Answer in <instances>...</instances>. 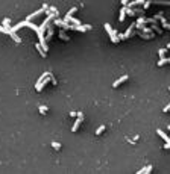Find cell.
<instances>
[{
	"label": "cell",
	"instance_id": "obj_14",
	"mask_svg": "<svg viewBox=\"0 0 170 174\" xmlns=\"http://www.w3.org/2000/svg\"><path fill=\"white\" fill-rule=\"evenodd\" d=\"M150 29H152V30H155L158 35H163V33H164V32H163V29H159V27L156 26V23H153L152 26H150Z\"/></svg>",
	"mask_w": 170,
	"mask_h": 174
},
{
	"label": "cell",
	"instance_id": "obj_15",
	"mask_svg": "<svg viewBox=\"0 0 170 174\" xmlns=\"http://www.w3.org/2000/svg\"><path fill=\"white\" fill-rule=\"evenodd\" d=\"M38 111H40V114L46 115V114H47V111H49V108H47V106H44V105H40V106H38Z\"/></svg>",
	"mask_w": 170,
	"mask_h": 174
},
{
	"label": "cell",
	"instance_id": "obj_23",
	"mask_svg": "<svg viewBox=\"0 0 170 174\" xmlns=\"http://www.w3.org/2000/svg\"><path fill=\"white\" fill-rule=\"evenodd\" d=\"M134 9H135V8H134ZM135 14L137 15H143V14H144V9H143V8H141V9H135Z\"/></svg>",
	"mask_w": 170,
	"mask_h": 174
},
{
	"label": "cell",
	"instance_id": "obj_31",
	"mask_svg": "<svg viewBox=\"0 0 170 174\" xmlns=\"http://www.w3.org/2000/svg\"><path fill=\"white\" fill-rule=\"evenodd\" d=\"M167 130H169V132H170V124H169V126H167Z\"/></svg>",
	"mask_w": 170,
	"mask_h": 174
},
{
	"label": "cell",
	"instance_id": "obj_29",
	"mask_svg": "<svg viewBox=\"0 0 170 174\" xmlns=\"http://www.w3.org/2000/svg\"><path fill=\"white\" fill-rule=\"evenodd\" d=\"M163 111H164V112H169V111H170V103L166 106V108H164V109H163Z\"/></svg>",
	"mask_w": 170,
	"mask_h": 174
},
{
	"label": "cell",
	"instance_id": "obj_25",
	"mask_svg": "<svg viewBox=\"0 0 170 174\" xmlns=\"http://www.w3.org/2000/svg\"><path fill=\"white\" fill-rule=\"evenodd\" d=\"M70 117H71V118H76V117H78V112L71 111V112H70Z\"/></svg>",
	"mask_w": 170,
	"mask_h": 174
},
{
	"label": "cell",
	"instance_id": "obj_17",
	"mask_svg": "<svg viewBox=\"0 0 170 174\" xmlns=\"http://www.w3.org/2000/svg\"><path fill=\"white\" fill-rule=\"evenodd\" d=\"M166 52H167V48H159V50H158V58H159V59L164 58V56H166Z\"/></svg>",
	"mask_w": 170,
	"mask_h": 174
},
{
	"label": "cell",
	"instance_id": "obj_6",
	"mask_svg": "<svg viewBox=\"0 0 170 174\" xmlns=\"http://www.w3.org/2000/svg\"><path fill=\"white\" fill-rule=\"evenodd\" d=\"M35 48H36V52L40 53V56H41V58H46V55H47V52H46L44 48L41 47V44H40V43H36V44H35Z\"/></svg>",
	"mask_w": 170,
	"mask_h": 174
},
{
	"label": "cell",
	"instance_id": "obj_4",
	"mask_svg": "<svg viewBox=\"0 0 170 174\" xmlns=\"http://www.w3.org/2000/svg\"><path fill=\"white\" fill-rule=\"evenodd\" d=\"M134 29H135V23H132V24H131V26H129V27L126 29V32L123 33V36H125V39H128V38H129V36H131V35L134 33Z\"/></svg>",
	"mask_w": 170,
	"mask_h": 174
},
{
	"label": "cell",
	"instance_id": "obj_8",
	"mask_svg": "<svg viewBox=\"0 0 170 174\" xmlns=\"http://www.w3.org/2000/svg\"><path fill=\"white\" fill-rule=\"evenodd\" d=\"M152 170H153V167H152V165H147V167H144V168L138 170L137 173H138V174H149L150 171H152Z\"/></svg>",
	"mask_w": 170,
	"mask_h": 174
},
{
	"label": "cell",
	"instance_id": "obj_32",
	"mask_svg": "<svg viewBox=\"0 0 170 174\" xmlns=\"http://www.w3.org/2000/svg\"><path fill=\"white\" fill-rule=\"evenodd\" d=\"M169 91H170V86H169Z\"/></svg>",
	"mask_w": 170,
	"mask_h": 174
},
{
	"label": "cell",
	"instance_id": "obj_11",
	"mask_svg": "<svg viewBox=\"0 0 170 174\" xmlns=\"http://www.w3.org/2000/svg\"><path fill=\"white\" fill-rule=\"evenodd\" d=\"M156 133H158V136H161V138H163V139H164L166 142H170V138L167 136V135H166V133H164V132H163V130L156 129Z\"/></svg>",
	"mask_w": 170,
	"mask_h": 174
},
{
	"label": "cell",
	"instance_id": "obj_18",
	"mask_svg": "<svg viewBox=\"0 0 170 174\" xmlns=\"http://www.w3.org/2000/svg\"><path fill=\"white\" fill-rule=\"evenodd\" d=\"M76 11H78V8H74V6H73V8H71V9L68 11L67 14H65V17H64V18H68V17H71L73 14H74V12H76Z\"/></svg>",
	"mask_w": 170,
	"mask_h": 174
},
{
	"label": "cell",
	"instance_id": "obj_30",
	"mask_svg": "<svg viewBox=\"0 0 170 174\" xmlns=\"http://www.w3.org/2000/svg\"><path fill=\"white\" fill-rule=\"evenodd\" d=\"M166 59V64H170V58H164Z\"/></svg>",
	"mask_w": 170,
	"mask_h": 174
},
{
	"label": "cell",
	"instance_id": "obj_19",
	"mask_svg": "<svg viewBox=\"0 0 170 174\" xmlns=\"http://www.w3.org/2000/svg\"><path fill=\"white\" fill-rule=\"evenodd\" d=\"M105 129H106V126H103V124L102 126H99L97 127V130H96V135H102L103 132H105Z\"/></svg>",
	"mask_w": 170,
	"mask_h": 174
},
{
	"label": "cell",
	"instance_id": "obj_2",
	"mask_svg": "<svg viewBox=\"0 0 170 174\" xmlns=\"http://www.w3.org/2000/svg\"><path fill=\"white\" fill-rule=\"evenodd\" d=\"M53 24H55V26H59V27H61V29H64V30H71V24L65 23L64 20H55V21H53Z\"/></svg>",
	"mask_w": 170,
	"mask_h": 174
},
{
	"label": "cell",
	"instance_id": "obj_21",
	"mask_svg": "<svg viewBox=\"0 0 170 174\" xmlns=\"http://www.w3.org/2000/svg\"><path fill=\"white\" fill-rule=\"evenodd\" d=\"M52 148H55V150H61V144L59 142H56V141H52Z\"/></svg>",
	"mask_w": 170,
	"mask_h": 174
},
{
	"label": "cell",
	"instance_id": "obj_24",
	"mask_svg": "<svg viewBox=\"0 0 170 174\" xmlns=\"http://www.w3.org/2000/svg\"><path fill=\"white\" fill-rule=\"evenodd\" d=\"M50 82L53 83V85H56V83H58V80H56L55 77H53V76H52V73H50Z\"/></svg>",
	"mask_w": 170,
	"mask_h": 174
},
{
	"label": "cell",
	"instance_id": "obj_27",
	"mask_svg": "<svg viewBox=\"0 0 170 174\" xmlns=\"http://www.w3.org/2000/svg\"><path fill=\"white\" fill-rule=\"evenodd\" d=\"M129 3V0H121V6H126Z\"/></svg>",
	"mask_w": 170,
	"mask_h": 174
},
{
	"label": "cell",
	"instance_id": "obj_10",
	"mask_svg": "<svg viewBox=\"0 0 170 174\" xmlns=\"http://www.w3.org/2000/svg\"><path fill=\"white\" fill-rule=\"evenodd\" d=\"M137 35H138V36H141L143 39H152V38H153V33H144L143 30H141V32H137Z\"/></svg>",
	"mask_w": 170,
	"mask_h": 174
},
{
	"label": "cell",
	"instance_id": "obj_12",
	"mask_svg": "<svg viewBox=\"0 0 170 174\" xmlns=\"http://www.w3.org/2000/svg\"><path fill=\"white\" fill-rule=\"evenodd\" d=\"M9 36H11V38H12V39H14V41H15L17 44H20V43H21V38L18 36L15 32H11V30H9Z\"/></svg>",
	"mask_w": 170,
	"mask_h": 174
},
{
	"label": "cell",
	"instance_id": "obj_26",
	"mask_svg": "<svg viewBox=\"0 0 170 174\" xmlns=\"http://www.w3.org/2000/svg\"><path fill=\"white\" fill-rule=\"evenodd\" d=\"M163 26H164V29H170V23H167V21L163 23Z\"/></svg>",
	"mask_w": 170,
	"mask_h": 174
},
{
	"label": "cell",
	"instance_id": "obj_1",
	"mask_svg": "<svg viewBox=\"0 0 170 174\" xmlns=\"http://www.w3.org/2000/svg\"><path fill=\"white\" fill-rule=\"evenodd\" d=\"M82 121H84V114L82 112H78V117H76V121L73 123V127H71V132H76L79 126L82 124Z\"/></svg>",
	"mask_w": 170,
	"mask_h": 174
},
{
	"label": "cell",
	"instance_id": "obj_28",
	"mask_svg": "<svg viewBox=\"0 0 170 174\" xmlns=\"http://www.w3.org/2000/svg\"><path fill=\"white\" fill-rule=\"evenodd\" d=\"M170 148V142H166L164 144V150H169Z\"/></svg>",
	"mask_w": 170,
	"mask_h": 174
},
{
	"label": "cell",
	"instance_id": "obj_20",
	"mask_svg": "<svg viewBox=\"0 0 170 174\" xmlns=\"http://www.w3.org/2000/svg\"><path fill=\"white\" fill-rule=\"evenodd\" d=\"M152 5V0H144V3H143V9L146 11V9H149V6Z\"/></svg>",
	"mask_w": 170,
	"mask_h": 174
},
{
	"label": "cell",
	"instance_id": "obj_22",
	"mask_svg": "<svg viewBox=\"0 0 170 174\" xmlns=\"http://www.w3.org/2000/svg\"><path fill=\"white\" fill-rule=\"evenodd\" d=\"M164 65H166V59H164V58H161V59L158 61V67H164Z\"/></svg>",
	"mask_w": 170,
	"mask_h": 174
},
{
	"label": "cell",
	"instance_id": "obj_5",
	"mask_svg": "<svg viewBox=\"0 0 170 174\" xmlns=\"http://www.w3.org/2000/svg\"><path fill=\"white\" fill-rule=\"evenodd\" d=\"M129 79V76H128V74H125V76H121V77H120V79H117L116 80V82H114V83H112V88H117V86H119L120 83H123V82H126V80Z\"/></svg>",
	"mask_w": 170,
	"mask_h": 174
},
{
	"label": "cell",
	"instance_id": "obj_3",
	"mask_svg": "<svg viewBox=\"0 0 170 174\" xmlns=\"http://www.w3.org/2000/svg\"><path fill=\"white\" fill-rule=\"evenodd\" d=\"M24 26H27V20H24V21H20V23H17L14 27H9V30L11 32H17L18 29H21V27H24Z\"/></svg>",
	"mask_w": 170,
	"mask_h": 174
},
{
	"label": "cell",
	"instance_id": "obj_7",
	"mask_svg": "<svg viewBox=\"0 0 170 174\" xmlns=\"http://www.w3.org/2000/svg\"><path fill=\"white\" fill-rule=\"evenodd\" d=\"M152 5H158V6H170V0H152Z\"/></svg>",
	"mask_w": 170,
	"mask_h": 174
},
{
	"label": "cell",
	"instance_id": "obj_9",
	"mask_svg": "<svg viewBox=\"0 0 170 174\" xmlns=\"http://www.w3.org/2000/svg\"><path fill=\"white\" fill-rule=\"evenodd\" d=\"M125 18H126V6H123V8L120 9V14H119V21H120V23H123V21H125Z\"/></svg>",
	"mask_w": 170,
	"mask_h": 174
},
{
	"label": "cell",
	"instance_id": "obj_16",
	"mask_svg": "<svg viewBox=\"0 0 170 174\" xmlns=\"http://www.w3.org/2000/svg\"><path fill=\"white\" fill-rule=\"evenodd\" d=\"M9 24H11V18H3V27L9 30Z\"/></svg>",
	"mask_w": 170,
	"mask_h": 174
},
{
	"label": "cell",
	"instance_id": "obj_13",
	"mask_svg": "<svg viewBox=\"0 0 170 174\" xmlns=\"http://www.w3.org/2000/svg\"><path fill=\"white\" fill-rule=\"evenodd\" d=\"M59 38H61L62 41H70V36H68L65 32H64V29H62V30H59Z\"/></svg>",
	"mask_w": 170,
	"mask_h": 174
}]
</instances>
